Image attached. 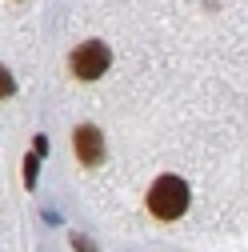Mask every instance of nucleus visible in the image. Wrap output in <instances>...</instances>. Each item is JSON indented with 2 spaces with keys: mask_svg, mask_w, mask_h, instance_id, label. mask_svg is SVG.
<instances>
[{
  "mask_svg": "<svg viewBox=\"0 0 248 252\" xmlns=\"http://www.w3.org/2000/svg\"><path fill=\"white\" fill-rule=\"evenodd\" d=\"M184 208H188V184H184L180 176H160L156 184H152L148 212L156 220H176V216H184Z\"/></svg>",
  "mask_w": 248,
  "mask_h": 252,
  "instance_id": "f257e3e1",
  "label": "nucleus"
},
{
  "mask_svg": "<svg viewBox=\"0 0 248 252\" xmlns=\"http://www.w3.org/2000/svg\"><path fill=\"white\" fill-rule=\"evenodd\" d=\"M72 248H76V252H96V248H92L84 236H72Z\"/></svg>",
  "mask_w": 248,
  "mask_h": 252,
  "instance_id": "423d86ee",
  "label": "nucleus"
},
{
  "mask_svg": "<svg viewBox=\"0 0 248 252\" xmlns=\"http://www.w3.org/2000/svg\"><path fill=\"white\" fill-rule=\"evenodd\" d=\"M108 64H112V52H108L100 40H88V44H80V48L72 52V72H76L80 80H96V76H104Z\"/></svg>",
  "mask_w": 248,
  "mask_h": 252,
  "instance_id": "f03ea898",
  "label": "nucleus"
},
{
  "mask_svg": "<svg viewBox=\"0 0 248 252\" xmlns=\"http://www.w3.org/2000/svg\"><path fill=\"white\" fill-rule=\"evenodd\" d=\"M72 144H76V160L80 164H100L104 160V136L100 128H92V124H80V128L72 132Z\"/></svg>",
  "mask_w": 248,
  "mask_h": 252,
  "instance_id": "7ed1b4c3",
  "label": "nucleus"
},
{
  "mask_svg": "<svg viewBox=\"0 0 248 252\" xmlns=\"http://www.w3.org/2000/svg\"><path fill=\"white\" fill-rule=\"evenodd\" d=\"M12 92H16V80L8 76V68H0V100H4V96H12Z\"/></svg>",
  "mask_w": 248,
  "mask_h": 252,
  "instance_id": "39448f33",
  "label": "nucleus"
},
{
  "mask_svg": "<svg viewBox=\"0 0 248 252\" xmlns=\"http://www.w3.org/2000/svg\"><path fill=\"white\" fill-rule=\"evenodd\" d=\"M36 160H40V152H32V156L24 160V184H28V188L36 184Z\"/></svg>",
  "mask_w": 248,
  "mask_h": 252,
  "instance_id": "20e7f679",
  "label": "nucleus"
}]
</instances>
